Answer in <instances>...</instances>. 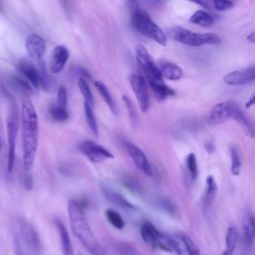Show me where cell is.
Masks as SVG:
<instances>
[{
    "instance_id": "cell-26",
    "label": "cell",
    "mask_w": 255,
    "mask_h": 255,
    "mask_svg": "<svg viewBox=\"0 0 255 255\" xmlns=\"http://www.w3.org/2000/svg\"><path fill=\"white\" fill-rule=\"evenodd\" d=\"M94 86L96 87L97 91L99 92V94L101 95L102 99L106 102V104L108 105L109 109L111 110V112L114 114V115H117V107H116V103L112 97V94L110 93L109 89L107 88V86L101 82V81H96L94 83Z\"/></svg>"
},
{
    "instance_id": "cell-23",
    "label": "cell",
    "mask_w": 255,
    "mask_h": 255,
    "mask_svg": "<svg viewBox=\"0 0 255 255\" xmlns=\"http://www.w3.org/2000/svg\"><path fill=\"white\" fill-rule=\"evenodd\" d=\"M217 190H218V186L214 177L212 175H208L205 180V189L203 194V208L205 211H207L212 205L214 198L216 196Z\"/></svg>"
},
{
    "instance_id": "cell-38",
    "label": "cell",
    "mask_w": 255,
    "mask_h": 255,
    "mask_svg": "<svg viewBox=\"0 0 255 255\" xmlns=\"http://www.w3.org/2000/svg\"><path fill=\"white\" fill-rule=\"evenodd\" d=\"M212 5L217 11H227L234 7V2L228 0H215L212 2Z\"/></svg>"
},
{
    "instance_id": "cell-28",
    "label": "cell",
    "mask_w": 255,
    "mask_h": 255,
    "mask_svg": "<svg viewBox=\"0 0 255 255\" xmlns=\"http://www.w3.org/2000/svg\"><path fill=\"white\" fill-rule=\"evenodd\" d=\"M230 157H231L230 172L234 176H238L241 172L242 156H241L240 148L237 145H231L230 146Z\"/></svg>"
},
{
    "instance_id": "cell-19",
    "label": "cell",
    "mask_w": 255,
    "mask_h": 255,
    "mask_svg": "<svg viewBox=\"0 0 255 255\" xmlns=\"http://www.w3.org/2000/svg\"><path fill=\"white\" fill-rule=\"evenodd\" d=\"M243 241L248 249H251L254 244L255 236V220L251 212H246L242 220Z\"/></svg>"
},
{
    "instance_id": "cell-18",
    "label": "cell",
    "mask_w": 255,
    "mask_h": 255,
    "mask_svg": "<svg viewBox=\"0 0 255 255\" xmlns=\"http://www.w3.org/2000/svg\"><path fill=\"white\" fill-rule=\"evenodd\" d=\"M139 233L142 241L150 248L156 249V243L160 231L149 221H143L139 228Z\"/></svg>"
},
{
    "instance_id": "cell-30",
    "label": "cell",
    "mask_w": 255,
    "mask_h": 255,
    "mask_svg": "<svg viewBox=\"0 0 255 255\" xmlns=\"http://www.w3.org/2000/svg\"><path fill=\"white\" fill-rule=\"evenodd\" d=\"M84 112H85L86 123H87L90 130L92 131V133L95 136H98L99 135V128H98V124H97L96 117H95L94 112H93V108L90 107L87 104H84Z\"/></svg>"
},
{
    "instance_id": "cell-12",
    "label": "cell",
    "mask_w": 255,
    "mask_h": 255,
    "mask_svg": "<svg viewBox=\"0 0 255 255\" xmlns=\"http://www.w3.org/2000/svg\"><path fill=\"white\" fill-rule=\"evenodd\" d=\"M255 80L254 66L234 70L223 77V82L228 86H243L253 83Z\"/></svg>"
},
{
    "instance_id": "cell-44",
    "label": "cell",
    "mask_w": 255,
    "mask_h": 255,
    "mask_svg": "<svg viewBox=\"0 0 255 255\" xmlns=\"http://www.w3.org/2000/svg\"><path fill=\"white\" fill-rule=\"evenodd\" d=\"M1 8H2V6H1V3H0V10H1Z\"/></svg>"
},
{
    "instance_id": "cell-40",
    "label": "cell",
    "mask_w": 255,
    "mask_h": 255,
    "mask_svg": "<svg viewBox=\"0 0 255 255\" xmlns=\"http://www.w3.org/2000/svg\"><path fill=\"white\" fill-rule=\"evenodd\" d=\"M204 147H205V150L208 152V153H213L215 151V145L212 141L210 140H207L205 141L204 143Z\"/></svg>"
},
{
    "instance_id": "cell-17",
    "label": "cell",
    "mask_w": 255,
    "mask_h": 255,
    "mask_svg": "<svg viewBox=\"0 0 255 255\" xmlns=\"http://www.w3.org/2000/svg\"><path fill=\"white\" fill-rule=\"evenodd\" d=\"M231 119L234 120L237 124L240 125L242 129L245 131L247 135L250 137H253L254 135V126L252 121L245 115L243 110L239 107V105L235 102L232 108V114Z\"/></svg>"
},
{
    "instance_id": "cell-13",
    "label": "cell",
    "mask_w": 255,
    "mask_h": 255,
    "mask_svg": "<svg viewBox=\"0 0 255 255\" xmlns=\"http://www.w3.org/2000/svg\"><path fill=\"white\" fill-rule=\"evenodd\" d=\"M124 145H125L127 152L132 159L133 163L137 166V168L140 169L146 175L152 176V174H153L152 167H151V164L149 163L145 153L137 145H135L129 141H126L124 143Z\"/></svg>"
},
{
    "instance_id": "cell-22",
    "label": "cell",
    "mask_w": 255,
    "mask_h": 255,
    "mask_svg": "<svg viewBox=\"0 0 255 255\" xmlns=\"http://www.w3.org/2000/svg\"><path fill=\"white\" fill-rule=\"evenodd\" d=\"M56 227H57V230L59 233L60 245H61L63 255H75L69 232H68L66 226L64 225V223L61 222L60 220H57Z\"/></svg>"
},
{
    "instance_id": "cell-21",
    "label": "cell",
    "mask_w": 255,
    "mask_h": 255,
    "mask_svg": "<svg viewBox=\"0 0 255 255\" xmlns=\"http://www.w3.org/2000/svg\"><path fill=\"white\" fill-rule=\"evenodd\" d=\"M146 85L149 86L151 91L153 92L154 96L158 101H163L169 97L175 95V91L168 87L163 81H151L145 80Z\"/></svg>"
},
{
    "instance_id": "cell-3",
    "label": "cell",
    "mask_w": 255,
    "mask_h": 255,
    "mask_svg": "<svg viewBox=\"0 0 255 255\" xmlns=\"http://www.w3.org/2000/svg\"><path fill=\"white\" fill-rule=\"evenodd\" d=\"M131 24L134 29L141 35L156 42L161 46H165L167 38L163 30L150 18V16L142 9L135 7L131 12Z\"/></svg>"
},
{
    "instance_id": "cell-1",
    "label": "cell",
    "mask_w": 255,
    "mask_h": 255,
    "mask_svg": "<svg viewBox=\"0 0 255 255\" xmlns=\"http://www.w3.org/2000/svg\"><path fill=\"white\" fill-rule=\"evenodd\" d=\"M20 119L22 127L23 165L25 171L29 172L35 161L39 136L38 116L29 97L22 99Z\"/></svg>"
},
{
    "instance_id": "cell-8",
    "label": "cell",
    "mask_w": 255,
    "mask_h": 255,
    "mask_svg": "<svg viewBox=\"0 0 255 255\" xmlns=\"http://www.w3.org/2000/svg\"><path fill=\"white\" fill-rule=\"evenodd\" d=\"M79 149L93 162H103L106 159L115 157L108 148L91 139L82 141L79 144Z\"/></svg>"
},
{
    "instance_id": "cell-29",
    "label": "cell",
    "mask_w": 255,
    "mask_h": 255,
    "mask_svg": "<svg viewBox=\"0 0 255 255\" xmlns=\"http://www.w3.org/2000/svg\"><path fill=\"white\" fill-rule=\"evenodd\" d=\"M78 88L84 98V104L89 105L90 107L94 108V96L93 93L87 83V81L81 77L78 79Z\"/></svg>"
},
{
    "instance_id": "cell-31",
    "label": "cell",
    "mask_w": 255,
    "mask_h": 255,
    "mask_svg": "<svg viewBox=\"0 0 255 255\" xmlns=\"http://www.w3.org/2000/svg\"><path fill=\"white\" fill-rule=\"evenodd\" d=\"M49 114L51 118L56 122H65L69 118V113L67 108L61 107L59 105H53L49 109Z\"/></svg>"
},
{
    "instance_id": "cell-4",
    "label": "cell",
    "mask_w": 255,
    "mask_h": 255,
    "mask_svg": "<svg viewBox=\"0 0 255 255\" xmlns=\"http://www.w3.org/2000/svg\"><path fill=\"white\" fill-rule=\"evenodd\" d=\"M20 116L15 103L10 104L9 111L6 118V132H7V143H8V156H7V171L11 173L16 157V139L19 129Z\"/></svg>"
},
{
    "instance_id": "cell-24",
    "label": "cell",
    "mask_w": 255,
    "mask_h": 255,
    "mask_svg": "<svg viewBox=\"0 0 255 255\" xmlns=\"http://www.w3.org/2000/svg\"><path fill=\"white\" fill-rule=\"evenodd\" d=\"M103 193L105 195V197L110 201L112 202L113 204L121 207V208H124V209H135V206L133 204H131L128 199H126L122 194L110 189V188H107V187H104L103 188Z\"/></svg>"
},
{
    "instance_id": "cell-20",
    "label": "cell",
    "mask_w": 255,
    "mask_h": 255,
    "mask_svg": "<svg viewBox=\"0 0 255 255\" xmlns=\"http://www.w3.org/2000/svg\"><path fill=\"white\" fill-rule=\"evenodd\" d=\"M239 244V232L234 225H230L226 231L225 247L220 255H237Z\"/></svg>"
},
{
    "instance_id": "cell-41",
    "label": "cell",
    "mask_w": 255,
    "mask_h": 255,
    "mask_svg": "<svg viewBox=\"0 0 255 255\" xmlns=\"http://www.w3.org/2000/svg\"><path fill=\"white\" fill-rule=\"evenodd\" d=\"M254 101H255V95H254V93L251 95V97H250V99L246 102V105H245V107L247 108V109H249L250 107H252L253 105H254Z\"/></svg>"
},
{
    "instance_id": "cell-2",
    "label": "cell",
    "mask_w": 255,
    "mask_h": 255,
    "mask_svg": "<svg viewBox=\"0 0 255 255\" xmlns=\"http://www.w3.org/2000/svg\"><path fill=\"white\" fill-rule=\"evenodd\" d=\"M68 216L74 234L91 255H108L93 232L81 203L71 199L68 203Z\"/></svg>"
},
{
    "instance_id": "cell-45",
    "label": "cell",
    "mask_w": 255,
    "mask_h": 255,
    "mask_svg": "<svg viewBox=\"0 0 255 255\" xmlns=\"http://www.w3.org/2000/svg\"><path fill=\"white\" fill-rule=\"evenodd\" d=\"M0 149H1V142H0Z\"/></svg>"
},
{
    "instance_id": "cell-9",
    "label": "cell",
    "mask_w": 255,
    "mask_h": 255,
    "mask_svg": "<svg viewBox=\"0 0 255 255\" xmlns=\"http://www.w3.org/2000/svg\"><path fill=\"white\" fill-rule=\"evenodd\" d=\"M20 233L22 241L25 245L29 255H40L41 253V241L35 228L28 222H22L20 224Z\"/></svg>"
},
{
    "instance_id": "cell-32",
    "label": "cell",
    "mask_w": 255,
    "mask_h": 255,
    "mask_svg": "<svg viewBox=\"0 0 255 255\" xmlns=\"http://www.w3.org/2000/svg\"><path fill=\"white\" fill-rule=\"evenodd\" d=\"M106 217L108 221L117 229H123L125 227V220L121 216L119 212L114 209H107L106 210Z\"/></svg>"
},
{
    "instance_id": "cell-6",
    "label": "cell",
    "mask_w": 255,
    "mask_h": 255,
    "mask_svg": "<svg viewBox=\"0 0 255 255\" xmlns=\"http://www.w3.org/2000/svg\"><path fill=\"white\" fill-rule=\"evenodd\" d=\"M134 54L135 60L144 74V80L163 81L157 64L143 45L137 44L134 48Z\"/></svg>"
},
{
    "instance_id": "cell-7",
    "label": "cell",
    "mask_w": 255,
    "mask_h": 255,
    "mask_svg": "<svg viewBox=\"0 0 255 255\" xmlns=\"http://www.w3.org/2000/svg\"><path fill=\"white\" fill-rule=\"evenodd\" d=\"M129 85L136 98L138 107L142 113H146L149 109V96L147 92V85L144 78L138 74L132 73L128 77Z\"/></svg>"
},
{
    "instance_id": "cell-14",
    "label": "cell",
    "mask_w": 255,
    "mask_h": 255,
    "mask_svg": "<svg viewBox=\"0 0 255 255\" xmlns=\"http://www.w3.org/2000/svg\"><path fill=\"white\" fill-rule=\"evenodd\" d=\"M25 48L32 60L40 61L45 53V40L38 34H30L25 40Z\"/></svg>"
},
{
    "instance_id": "cell-25",
    "label": "cell",
    "mask_w": 255,
    "mask_h": 255,
    "mask_svg": "<svg viewBox=\"0 0 255 255\" xmlns=\"http://www.w3.org/2000/svg\"><path fill=\"white\" fill-rule=\"evenodd\" d=\"M189 21L195 25L201 26V27H209L211 26L215 19L214 16L211 15L209 12L205 10H197L195 11L189 18Z\"/></svg>"
},
{
    "instance_id": "cell-37",
    "label": "cell",
    "mask_w": 255,
    "mask_h": 255,
    "mask_svg": "<svg viewBox=\"0 0 255 255\" xmlns=\"http://www.w3.org/2000/svg\"><path fill=\"white\" fill-rule=\"evenodd\" d=\"M57 105L67 108L68 105V92L65 86H60L57 93Z\"/></svg>"
},
{
    "instance_id": "cell-39",
    "label": "cell",
    "mask_w": 255,
    "mask_h": 255,
    "mask_svg": "<svg viewBox=\"0 0 255 255\" xmlns=\"http://www.w3.org/2000/svg\"><path fill=\"white\" fill-rule=\"evenodd\" d=\"M32 184H33V179L31 174H29L28 172H26V174L24 175V179H23V185L25 186L26 189L30 190L32 188Z\"/></svg>"
},
{
    "instance_id": "cell-16",
    "label": "cell",
    "mask_w": 255,
    "mask_h": 255,
    "mask_svg": "<svg viewBox=\"0 0 255 255\" xmlns=\"http://www.w3.org/2000/svg\"><path fill=\"white\" fill-rule=\"evenodd\" d=\"M157 66L162 79H166L168 81H178L183 77L182 69L173 62L163 60L160 61Z\"/></svg>"
},
{
    "instance_id": "cell-11",
    "label": "cell",
    "mask_w": 255,
    "mask_h": 255,
    "mask_svg": "<svg viewBox=\"0 0 255 255\" xmlns=\"http://www.w3.org/2000/svg\"><path fill=\"white\" fill-rule=\"evenodd\" d=\"M234 103V101H225L214 105L207 116V124L210 126H217L231 119Z\"/></svg>"
},
{
    "instance_id": "cell-34",
    "label": "cell",
    "mask_w": 255,
    "mask_h": 255,
    "mask_svg": "<svg viewBox=\"0 0 255 255\" xmlns=\"http://www.w3.org/2000/svg\"><path fill=\"white\" fill-rule=\"evenodd\" d=\"M186 168L190 175L191 180H195L198 175V167H197V158L195 153L190 152L186 156Z\"/></svg>"
},
{
    "instance_id": "cell-43",
    "label": "cell",
    "mask_w": 255,
    "mask_h": 255,
    "mask_svg": "<svg viewBox=\"0 0 255 255\" xmlns=\"http://www.w3.org/2000/svg\"><path fill=\"white\" fill-rule=\"evenodd\" d=\"M15 246H16V255H24L21 248H20V245L18 244L17 241H15Z\"/></svg>"
},
{
    "instance_id": "cell-42",
    "label": "cell",
    "mask_w": 255,
    "mask_h": 255,
    "mask_svg": "<svg viewBox=\"0 0 255 255\" xmlns=\"http://www.w3.org/2000/svg\"><path fill=\"white\" fill-rule=\"evenodd\" d=\"M246 39H247V41H248L249 43L254 44V43H255V33H254V32H251L249 35H247Z\"/></svg>"
},
{
    "instance_id": "cell-36",
    "label": "cell",
    "mask_w": 255,
    "mask_h": 255,
    "mask_svg": "<svg viewBox=\"0 0 255 255\" xmlns=\"http://www.w3.org/2000/svg\"><path fill=\"white\" fill-rule=\"evenodd\" d=\"M123 101H124V103H125V105H126V108H127L128 112L129 118L131 119V121L135 122L136 119H137V113H136V110H135V107H134L132 101H131L130 98L128 97L127 95H124V96H123Z\"/></svg>"
},
{
    "instance_id": "cell-27",
    "label": "cell",
    "mask_w": 255,
    "mask_h": 255,
    "mask_svg": "<svg viewBox=\"0 0 255 255\" xmlns=\"http://www.w3.org/2000/svg\"><path fill=\"white\" fill-rule=\"evenodd\" d=\"M11 86L18 91L19 93H21L24 97H29L31 94H33V88L32 86L23 78L16 76V75H12L9 79Z\"/></svg>"
},
{
    "instance_id": "cell-10",
    "label": "cell",
    "mask_w": 255,
    "mask_h": 255,
    "mask_svg": "<svg viewBox=\"0 0 255 255\" xmlns=\"http://www.w3.org/2000/svg\"><path fill=\"white\" fill-rule=\"evenodd\" d=\"M17 70L21 73L24 79L32 86L33 89L38 90L42 86V71L28 59H21L18 61Z\"/></svg>"
},
{
    "instance_id": "cell-33",
    "label": "cell",
    "mask_w": 255,
    "mask_h": 255,
    "mask_svg": "<svg viewBox=\"0 0 255 255\" xmlns=\"http://www.w3.org/2000/svg\"><path fill=\"white\" fill-rule=\"evenodd\" d=\"M178 234L183 242V245L185 247L187 255H200L199 248L197 247V245L194 243V241L188 235H186L183 232H178Z\"/></svg>"
},
{
    "instance_id": "cell-35",
    "label": "cell",
    "mask_w": 255,
    "mask_h": 255,
    "mask_svg": "<svg viewBox=\"0 0 255 255\" xmlns=\"http://www.w3.org/2000/svg\"><path fill=\"white\" fill-rule=\"evenodd\" d=\"M116 250L121 255H141L132 245L127 242H119L116 244Z\"/></svg>"
},
{
    "instance_id": "cell-15",
    "label": "cell",
    "mask_w": 255,
    "mask_h": 255,
    "mask_svg": "<svg viewBox=\"0 0 255 255\" xmlns=\"http://www.w3.org/2000/svg\"><path fill=\"white\" fill-rule=\"evenodd\" d=\"M70 52L64 45H58L53 49L50 59V71L54 74L60 73L69 60Z\"/></svg>"
},
{
    "instance_id": "cell-5",
    "label": "cell",
    "mask_w": 255,
    "mask_h": 255,
    "mask_svg": "<svg viewBox=\"0 0 255 255\" xmlns=\"http://www.w3.org/2000/svg\"><path fill=\"white\" fill-rule=\"evenodd\" d=\"M171 37L187 46L199 47L203 45H217L221 42L220 37L214 33H195L183 27H174L171 30Z\"/></svg>"
}]
</instances>
